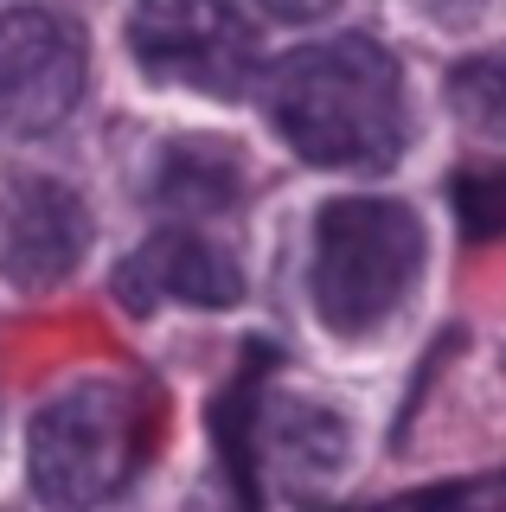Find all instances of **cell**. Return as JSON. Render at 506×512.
<instances>
[{"label": "cell", "instance_id": "cell-6", "mask_svg": "<svg viewBox=\"0 0 506 512\" xmlns=\"http://www.w3.org/2000/svg\"><path fill=\"white\" fill-rule=\"evenodd\" d=\"M90 250V212L65 180H20L0 199V276L13 288H58Z\"/></svg>", "mask_w": 506, "mask_h": 512}, {"label": "cell", "instance_id": "cell-13", "mask_svg": "<svg viewBox=\"0 0 506 512\" xmlns=\"http://www.w3.org/2000/svg\"><path fill=\"white\" fill-rule=\"evenodd\" d=\"M263 7H270L276 20H295V26H302V20H321L334 0H263Z\"/></svg>", "mask_w": 506, "mask_h": 512}, {"label": "cell", "instance_id": "cell-12", "mask_svg": "<svg viewBox=\"0 0 506 512\" xmlns=\"http://www.w3.org/2000/svg\"><path fill=\"white\" fill-rule=\"evenodd\" d=\"M449 205L474 244L506 237V167H468L449 180Z\"/></svg>", "mask_w": 506, "mask_h": 512}, {"label": "cell", "instance_id": "cell-5", "mask_svg": "<svg viewBox=\"0 0 506 512\" xmlns=\"http://www.w3.org/2000/svg\"><path fill=\"white\" fill-rule=\"evenodd\" d=\"M84 96V32L52 7L0 13V128L45 135Z\"/></svg>", "mask_w": 506, "mask_h": 512}, {"label": "cell", "instance_id": "cell-4", "mask_svg": "<svg viewBox=\"0 0 506 512\" xmlns=\"http://www.w3.org/2000/svg\"><path fill=\"white\" fill-rule=\"evenodd\" d=\"M129 52L148 77L205 96H237L250 84V26L237 0H135Z\"/></svg>", "mask_w": 506, "mask_h": 512}, {"label": "cell", "instance_id": "cell-8", "mask_svg": "<svg viewBox=\"0 0 506 512\" xmlns=\"http://www.w3.org/2000/svg\"><path fill=\"white\" fill-rule=\"evenodd\" d=\"M263 448H270V461L289 480H334L346 468V423L327 404H308V397H282V404H270V416L257 423Z\"/></svg>", "mask_w": 506, "mask_h": 512}, {"label": "cell", "instance_id": "cell-3", "mask_svg": "<svg viewBox=\"0 0 506 512\" xmlns=\"http://www.w3.org/2000/svg\"><path fill=\"white\" fill-rule=\"evenodd\" d=\"M141 461V397L129 384L84 378L33 416L26 474L52 512H97Z\"/></svg>", "mask_w": 506, "mask_h": 512}, {"label": "cell", "instance_id": "cell-2", "mask_svg": "<svg viewBox=\"0 0 506 512\" xmlns=\"http://www.w3.org/2000/svg\"><path fill=\"white\" fill-rule=\"evenodd\" d=\"M423 269V224L398 199H327L314 218V263H308V295L327 333L366 340L404 295L417 288Z\"/></svg>", "mask_w": 506, "mask_h": 512}, {"label": "cell", "instance_id": "cell-10", "mask_svg": "<svg viewBox=\"0 0 506 512\" xmlns=\"http://www.w3.org/2000/svg\"><path fill=\"white\" fill-rule=\"evenodd\" d=\"M270 365V346L244 352V372L212 410V429H218V455H225V474L237 487V506L257 512V378Z\"/></svg>", "mask_w": 506, "mask_h": 512}, {"label": "cell", "instance_id": "cell-1", "mask_svg": "<svg viewBox=\"0 0 506 512\" xmlns=\"http://www.w3.org/2000/svg\"><path fill=\"white\" fill-rule=\"evenodd\" d=\"M263 109L308 167L334 173H385L410 135L398 58L366 32L289 52L263 84Z\"/></svg>", "mask_w": 506, "mask_h": 512}, {"label": "cell", "instance_id": "cell-7", "mask_svg": "<svg viewBox=\"0 0 506 512\" xmlns=\"http://www.w3.org/2000/svg\"><path fill=\"white\" fill-rule=\"evenodd\" d=\"M116 295H122V308H129V314H154L161 301L218 314V308H237L244 276H237V263L212 244V237H199V231H161V237H148V244L116 269Z\"/></svg>", "mask_w": 506, "mask_h": 512}, {"label": "cell", "instance_id": "cell-11", "mask_svg": "<svg viewBox=\"0 0 506 512\" xmlns=\"http://www.w3.org/2000/svg\"><path fill=\"white\" fill-rule=\"evenodd\" d=\"M449 109L455 122L474 128L487 141H506V64L494 58H468L449 71Z\"/></svg>", "mask_w": 506, "mask_h": 512}, {"label": "cell", "instance_id": "cell-9", "mask_svg": "<svg viewBox=\"0 0 506 512\" xmlns=\"http://www.w3.org/2000/svg\"><path fill=\"white\" fill-rule=\"evenodd\" d=\"M237 192H244V173L218 141H173L154 167V205L167 212H225L237 205Z\"/></svg>", "mask_w": 506, "mask_h": 512}]
</instances>
